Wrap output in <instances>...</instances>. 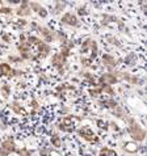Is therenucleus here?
I'll return each mask as SVG.
<instances>
[{
  "instance_id": "393cba45",
  "label": "nucleus",
  "mask_w": 147,
  "mask_h": 156,
  "mask_svg": "<svg viewBox=\"0 0 147 156\" xmlns=\"http://www.w3.org/2000/svg\"><path fill=\"white\" fill-rule=\"evenodd\" d=\"M2 40H3L4 42H11V37L8 36V34H3V36H2Z\"/></svg>"
},
{
  "instance_id": "2eb2a0df",
  "label": "nucleus",
  "mask_w": 147,
  "mask_h": 156,
  "mask_svg": "<svg viewBox=\"0 0 147 156\" xmlns=\"http://www.w3.org/2000/svg\"><path fill=\"white\" fill-rule=\"evenodd\" d=\"M124 150L126 151V152L133 154V152H135V151L138 150V146L135 144V143H133V142H129V143H126V144L124 146Z\"/></svg>"
},
{
  "instance_id": "39448f33",
  "label": "nucleus",
  "mask_w": 147,
  "mask_h": 156,
  "mask_svg": "<svg viewBox=\"0 0 147 156\" xmlns=\"http://www.w3.org/2000/svg\"><path fill=\"white\" fill-rule=\"evenodd\" d=\"M60 21H62V24L64 25H68V27H79V19L76 17V15H74L72 12H67V13H64L62 16V19H60Z\"/></svg>"
},
{
  "instance_id": "4468645a",
  "label": "nucleus",
  "mask_w": 147,
  "mask_h": 156,
  "mask_svg": "<svg viewBox=\"0 0 147 156\" xmlns=\"http://www.w3.org/2000/svg\"><path fill=\"white\" fill-rule=\"evenodd\" d=\"M51 144L54 147H57V148L62 147V139H60V136L58 134H53V135H51Z\"/></svg>"
},
{
  "instance_id": "423d86ee",
  "label": "nucleus",
  "mask_w": 147,
  "mask_h": 156,
  "mask_svg": "<svg viewBox=\"0 0 147 156\" xmlns=\"http://www.w3.org/2000/svg\"><path fill=\"white\" fill-rule=\"evenodd\" d=\"M100 85H113L116 83H118V77L116 76L114 72H106L99 79Z\"/></svg>"
},
{
  "instance_id": "9d476101",
  "label": "nucleus",
  "mask_w": 147,
  "mask_h": 156,
  "mask_svg": "<svg viewBox=\"0 0 147 156\" xmlns=\"http://www.w3.org/2000/svg\"><path fill=\"white\" fill-rule=\"evenodd\" d=\"M30 7H29V3L28 2H23L21 5L16 9V15L20 16V17H25V16H29L30 15Z\"/></svg>"
},
{
  "instance_id": "a211bd4d",
  "label": "nucleus",
  "mask_w": 147,
  "mask_h": 156,
  "mask_svg": "<svg viewBox=\"0 0 147 156\" xmlns=\"http://www.w3.org/2000/svg\"><path fill=\"white\" fill-rule=\"evenodd\" d=\"M101 89H102V93H106L109 96H113L114 94V89L112 88V85H100Z\"/></svg>"
},
{
  "instance_id": "f3484780",
  "label": "nucleus",
  "mask_w": 147,
  "mask_h": 156,
  "mask_svg": "<svg viewBox=\"0 0 147 156\" xmlns=\"http://www.w3.org/2000/svg\"><path fill=\"white\" fill-rule=\"evenodd\" d=\"M102 106H105V108H108V109H113L114 106H117L118 104L114 101V100H104V101H101L100 102Z\"/></svg>"
},
{
  "instance_id": "7ed1b4c3",
  "label": "nucleus",
  "mask_w": 147,
  "mask_h": 156,
  "mask_svg": "<svg viewBox=\"0 0 147 156\" xmlns=\"http://www.w3.org/2000/svg\"><path fill=\"white\" fill-rule=\"evenodd\" d=\"M77 134H79V135L83 138L84 140H87L89 143H97L99 142L97 135L89 127H81V129H79V130H77Z\"/></svg>"
},
{
  "instance_id": "4be33fe9",
  "label": "nucleus",
  "mask_w": 147,
  "mask_h": 156,
  "mask_svg": "<svg viewBox=\"0 0 147 156\" xmlns=\"http://www.w3.org/2000/svg\"><path fill=\"white\" fill-rule=\"evenodd\" d=\"M63 8H64V3H55V11H54V13H59L60 11H63Z\"/></svg>"
},
{
  "instance_id": "b1692460",
  "label": "nucleus",
  "mask_w": 147,
  "mask_h": 156,
  "mask_svg": "<svg viewBox=\"0 0 147 156\" xmlns=\"http://www.w3.org/2000/svg\"><path fill=\"white\" fill-rule=\"evenodd\" d=\"M96 123H97V126L100 127V129H108V126L105 125V122H104V121H101V119H99Z\"/></svg>"
},
{
  "instance_id": "a878e982",
  "label": "nucleus",
  "mask_w": 147,
  "mask_h": 156,
  "mask_svg": "<svg viewBox=\"0 0 147 156\" xmlns=\"http://www.w3.org/2000/svg\"><path fill=\"white\" fill-rule=\"evenodd\" d=\"M79 13H80V15H85V13H87L85 8H79Z\"/></svg>"
},
{
  "instance_id": "f03ea898",
  "label": "nucleus",
  "mask_w": 147,
  "mask_h": 156,
  "mask_svg": "<svg viewBox=\"0 0 147 156\" xmlns=\"http://www.w3.org/2000/svg\"><path fill=\"white\" fill-rule=\"evenodd\" d=\"M16 152V143L12 139H5L0 144V156H9Z\"/></svg>"
},
{
  "instance_id": "f8f14e48",
  "label": "nucleus",
  "mask_w": 147,
  "mask_h": 156,
  "mask_svg": "<svg viewBox=\"0 0 147 156\" xmlns=\"http://www.w3.org/2000/svg\"><path fill=\"white\" fill-rule=\"evenodd\" d=\"M0 92L3 93V97L4 98H8L9 97V93H11V87L8 83H4L2 87H0Z\"/></svg>"
},
{
  "instance_id": "ddd939ff",
  "label": "nucleus",
  "mask_w": 147,
  "mask_h": 156,
  "mask_svg": "<svg viewBox=\"0 0 147 156\" xmlns=\"http://www.w3.org/2000/svg\"><path fill=\"white\" fill-rule=\"evenodd\" d=\"M88 92H89L91 96L96 98V97H99V96H100V94L102 93V89H101L100 85H96V87H93V88H89Z\"/></svg>"
},
{
  "instance_id": "5701e85b",
  "label": "nucleus",
  "mask_w": 147,
  "mask_h": 156,
  "mask_svg": "<svg viewBox=\"0 0 147 156\" xmlns=\"http://www.w3.org/2000/svg\"><path fill=\"white\" fill-rule=\"evenodd\" d=\"M38 15H40V16L42 17V19H45V17H47V11L45 9V8H44V7H42V8H41V9H40V11H38Z\"/></svg>"
},
{
  "instance_id": "412c9836",
  "label": "nucleus",
  "mask_w": 147,
  "mask_h": 156,
  "mask_svg": "<svg viewBox=\"0 0 147 156\" xmlns=\"http://www.w3.org/2000/svg\"><path fill=\"white\" fill-rule=\"evenodd\" d=\"M106 40L109 41L110 43H113V45H116V46H118V47H121V43L118 42V40L116 37H113V36H108L106 37Z\"/></svg>"
},
{
  "instance_id": "aec40b11",
  "label": "nucleus",
  "mask_w": 147,
  "mask_h": 156,
  "mask_svg": "<svg viewBox=\"0 0 147 156\" xmlns=\"http://www.w3.org/2000/svg\"><path fill=\"white\" fill-rule=\"evenodd\" d=\"M16 152L19 154V156H32V151H29L28 148H21V150H16Z\"/></svg>"
},
{
  "instance_id": "6ab92c4d",
  "label": "nucleus",
  "mask_w": 147,
  "mask_h": 156,
  "mask_svg": "<svg viewBox=\"0 0 147 156\" xmlns=\"http://www.w3.org/2000/svg\"><path fill=\"white\" fill-rule=\"evenodd\" d=\"M0 13H4V15H11L12 13V9L8 7H4V2H0Z\"/></svg>"
},
{
  "instance_id": "9b49d317",
  "label": "nucleus",
  "mask_w": 147,
  "mask_h": 156,
  "mask_svg": "<svg viewBox=\"0 0 147 156\" xmlns=\"http://www.w3.org/2000/svg\"><path fill=\"white\" fill-rule=\"evenodd\" d=\"M11 72H12V67L8 63H0V77H11Z\"/></svg>"
},
{
  "instance_id": "dca6fc26",
  "label": "nucleus",
  "mask_w": 147,
  "mask_h": 156,
  "mask_svg": "<svg viewBox=\"0 0 147 156\" xmlns=\"http://www.w3.org/2000/svg\"><path fill=\"white\" fill-rule=\"evenodd\" d=\"M109 23H118L117 17L112 16V15H104L102 16V24L106 25V24H109Z\"/></svg>"
},
{
  "instance_id": "20e7f679",
  "label": "nucleus",
  "mask_w": 147,
  "mask_h": 156,
  "mask_svg": "<svg viewBox=\"0 0 147 156\" xmlns=\"http://www.w3.org/2000/svg\"><path fill=\"white\" fill-rule=\"evenodd\" d=\"M67 55L66 54H63V53H57V54H54L53 55V59H51V63H53V66L55 68H58L59 71H63V66L66 64L67 62Z\"/></svg>"
},
{
  "instance_id": "6e6552de",
  "label": "nucleus",
  "mask_w": 147,
  "mask_h": 156,
  "mask_svg": "<svg viewBox=\"0 0 147 156\" xmlns=\"http://www.w3.org/2000/svg\"><path fill=\"white\" fill-rule=\"evenodd\" d=\"M112 110H113V114H114L116 117H118V118H121L122 121H125V122L127 121L129 114H127V112H126V109H125L124 106L117 105V106H114Z\"/></svg>"
},
{
  "instance_id": "f257e3e1",
  "label": "nucleus",
  "mask_w": 147,
  "mask_h": 156,
  "mask_svg": "<svg viewBox=\"0 0 147 156\" xmlns=\"http://www.w3.org/2000/svg\"><path fill=\"white\" fill-rule=\"evenodd\" d=\"M126 122L129 123L127 125V133L129 135L135 142H143L145 138H146V130L141 126V125H138L135 121H134L131 117H129Z\"/></svg>"
},
{
  "instance_id": "0eeeda50",
  "label": "nucleus",
  "mask_w": 147,
  "mask_h": 156,
  "mask_svg": "<svg viewBox=\"0 0 147 156\" xmlns=\"http://www.w3.org/2000/svg\"><path fill=\"white\" fill-rule=\"evenodd\" d=\"M38 32H40L42 40L46 42H53L55 40V36H57V33H54L53 30H50L49 28H45V27H38Z\"/></svg>"
},
{
  "instance_id": "1a4fd4ad",
  "label": "nucleus",
  "mask_w": 147,
  "mask_h": 156,
  "mask_svg": "<svg viewBox=\"0 0 147 156\" xmlns=\"http://www.w3.org/2000/svg\"><path fill=\"white\" fill-rule=\"evenodd\" d=\"M102 63H104V66L108 67L109 72H112V68L116 67V64H117L114 57H113V55H110V54H104L102 55Z\"/></svg>"
}]
</instances>
